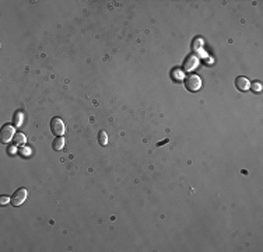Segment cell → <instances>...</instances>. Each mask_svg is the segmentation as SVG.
<instances>
[{
	"mask_svg": "<svg viewBox=\"0 0 263 252\" xmlns=\"http://www.w3.org/2000/svg\"><path fill=\"white\" fill-rule=\"evenodd\" d=\"M50 129H52V132L55 133L56 136H63L66 132L65 122L60 118H53L52 122H50Z\"/></svg>",
	"mask_w": 263,
	"mask_h": 252,
	"instance_id": "1",
	"label": "cell"
},
{
	"mask_svg": "<svg viewBox=\"0 0 263 252\" xmlns=\"http://www.w3.org/2000/svg\"><path fill=\"white\" fill-rule=\"evenodd\" d=\"M202 87V79L199 76H194V74H192V76L187 77L186 80V88L189 90V91H199Z\"/></svg>",
	"mask_w": 263,
	"mask_h": 252,
	"instance_id": "2",
	"label": "cell"
},
{
	"mask_svg": "<svg viewBox=\"0 0 263 252\" xmlns=\"http://www.w3.org/2000/svg\"><path fill=\"white\" fill-rule=\"evenodd\" d=\"M27 195H28V193H27V189L20 188L13 196H11V203H13V206L23 205V203L25 202V199H27Z\"/></svg>",
	"mask_w": 263,
	"mask_h": 252,
	"instance_id": "3",
	"label": "cell"
},
{
	"mask_svg": "<svg viewBox=\"0 0 263 252\" xmlns=\"http://www.w3.org/2000/svg\"><path fill=\"white\" fill-rule=\"evenodd\" d=\"M14 137V129L13 126L10 125H6L2 128V130H0V139H2V142L3 143H9L11 139Z\"/></svg>",
	"mask_w": 263,
	"mask_h": 252,
	"instance_id": "4",
	"label": "cell"
},
{
	"mask_svg": "<svg viewBox=\"0 0 263 252\" xmlns=\"http://www.w3.org/2000/svg\"><path fill=\"white\" fill-rule=\"evenodd\" d=\"M235 84H237V88L241 91H245V90L249 88V80L246 77H238L235 80Z\"/></svg>",
	"mask_w": 263,
	"mask_h": 252,
	"instance_id": "5",
	"label": "cell"
},
{
	"mask_svg": "<svg viewBox=\"0 0 263 252\" xmlns=\"http://www.w3.org/2000/svg\"><path fill=\"white\" fill-rule=\"evenodd\" d=\"M197 63H199V59H197L196 56H189L187 60L185 62V69H186L187 72H191V70H193L194 67L197 66Z\"/></svg>",
	"mask_w": 263,
	"mask_h": 252,
	"instance_id": "6",
	"label": "cell"
},
{
	"mask_svg": "<svg viewBox=\"0 0 263 252\" xmlns=\"http://www.w3.org/2000/svg\"><path fill=\"white\" fill-rule=\"evenodd\" d=\"M25 136H24L23 133H17V135H14V143H16L17 146H20V144H24L25 143Z\"/></svg>",
	"mask_w": 263,
	"mask_h": 252,
	"instance_id": "7",
	"label": "cell"
},
{
	"mask_svg": "<svg viewBox=\"0 0 263 252\" xmlns=\"http://www.w3.org/2000/svg\"><path fill=\"white\" fill-rule=\"evenodd\" d=\"M65 146V139L63 137H57V139L53 142V149L55 150H62Z\"/></svg>",
	"mask_w": 263,
	"mask_h": 252,
	"instance_id": "8",
	"label": "cell"
},
{
	"mask_svg": "<svg viewBox=\"0 0 263 252\" xmlns=\"http://www.w3.org/2000/svg\"><path fill=\"white\" fill-rule=\"evenodd\" d=\"M98 142L101 146H105L106 143H108V136H106V133L102 130V132H99V136H98Z\"/></svg>",
	"mask_w": 263,
	"mask_h": 252,
	"instance_id": "9",
	"label": "cell"
},
{
	"mask_svg": "<svg viewBox=\"0 0 263 252\" xmlns=\"http://www.w3.org/2000/svg\"><path fill=\"white\" fill-rule=\"evenodd\" d=\"M23 123V112H17L16 116H14V125L20 126Z\"/></svg>",
	"mask_w": 263,
	"mask_h": 252,
	"instance_id": "10",
	"label": "cell"
},
{
	"mask_svg": "<svg viewBox=\"0 0 263 252\" xmlns=\"http://www.w3.org/2000/svg\"><path fill=\"white\" fill-rule=\"evenodd\" d=\"M172 77H174V79H176V80H182V79H183V73H182L181 70H175L174 73H172Z\"/></svg>",
	"mask_w": 263,
	"mask_h": 252,
	"instance_id": "11",
	"label": "cell"
},
{
	"mask_svg": "<svg viewBox=\"0 0 263 252\" xmlns=\"http://www.w3.org/2000/svg\"><path fill=\"white\" fill-rule=\"evenodd\" d=\"M9 202H11V198H9V196H0V205L2 206L7 205Z\"/></svg>",
	"mask_w": 263,
	"mask_h": 252,
	"instance_id": "12",
	"label": "cell"
},
{
	"mask_svg": "<svg viewBox=\"0 0 263 252\" xmlns=\"http://www.w3.org/2000/svg\"><path fill=\"white\" fill-rule=\"evenodd\" d=\"M252 90L253 91H256V93H259L260 90H262V84L260 83H253L252 84Z\"/></svg>",
	"mask_w": 263,
	"mask_h": 252,
	"instance_id": "13",
	"label": "cell"
}]
</instances>
